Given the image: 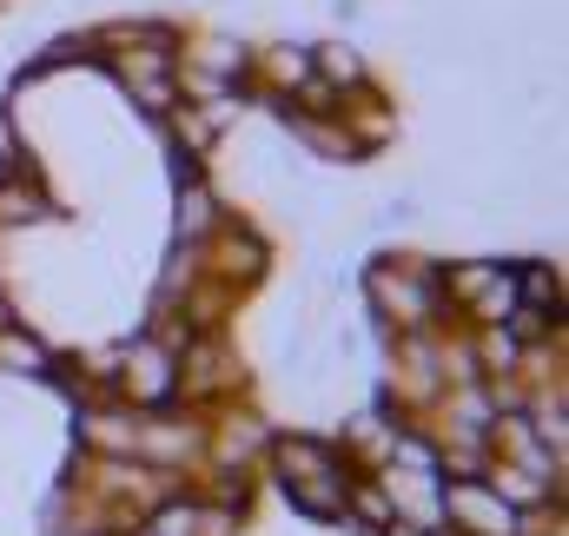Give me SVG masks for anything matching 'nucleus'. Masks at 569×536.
<instances>
[{"label": "nucleus", "instance_id": "nucleus-1", "mask_svg": "<svg viewBox=\"0 0 569 536\" xmlns=\"http://www.w3.org/2000/svg\"><path fill=\"white\" fill-rule=\"evenodd\" d=\"M450 510L470 517V524H483V530H497V536H517V517L503 504H490L483 490H450Z\"/></svg>", "mask_w": 569, "mask_h": 536}, {"label": "nucleus", "instance_id": "nucleus-5", "mask_svg": "<svg viewBox=\"0 0 569 536\" xmlns=\"http://www.w3.org/2000/svg\"><path fill=\"white\" fill-rule=\"evenodd\" d=\"M0 358H13V365H47L33 338H0Z\"/></svg>", "mask_w": 569, "mask_h": 536}, {"label": "nucleus", "instance_id": "nucleus-2", "mask_svg": "<svg viewBox=\"0 0 569 536\" xmlns=\"http://www.w3.org/2000/svg\"><path fill=\"white\" fill-rule=\"evenodd\" d=\"M272 73H279L284 87H305V73H311V60H305L298 47H279V53H272Z\"/></svg>", "mask_w": 569, "mask_h": 536}, {"label": "nucleus", "instance_id": "nucleus-3", "mask_svg": "<svg viewBox=\"0 0 569 536\" xmlns=\"http://www.w3.org/2000/svg\"><path fill=\"white\" fill-rule=\"evenodd\" d=\"M33 212H40V199H33V192H13V186L0 192V219H7V226H27Z\"/></svg>", "mask_w": 569, "mask_h": 536}, {"label": "nucleus", "instance_id": "nucleus-6", "mask_svg": "<svg viewBox=\"0 0 569 536\" xmlns=\"http://www.w3.org/2000/svg\"><path fill=\"white\" fill-rule=\"evenodd\" d=\"M0 325H7V305H0Z\"/></svg>", "mask_w": 569, "mask_h": 536}, {"label": "nucleus", "instance_id": "nucleus-4", "mask_svg": "<svg viewBox=\"0 0 569 536\" xmlns=\"http://www.w3.org/2000/svg\"><path fill=\"white\" fill-rule=\"evenodd\" d=\"M318 67H325L331 80H358V53H351V47H325V53H318Z\"/></svg>", "mask_w": 569, "mask_h": 536}]
</instances>
